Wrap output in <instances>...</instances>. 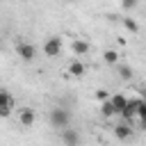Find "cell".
Here are the masks:
<instances>
[{
    "instance_id": "1",
    "label": "cell",
    "mask_w": 146,
    "mask_h": 146,
    "mask_svg": "<svg viewBox=\"0 0 146 146\" xmlns=\"http://www.w3.org/2000/svg\"><path fill=\"white\" fill-rule=\"evenodd\" d=\"M48 119H50V125L57 128V130L71 128V114H68V110H64V107H55V110H50Z\"/></svg>"
},
{
    "instance_id": "2",
    "label": "cell",
    "mask_w": 146,
    "mask_h": 146,
    "mask_svg": "<svg viewBox=\"0 0 146 146\" xmlns=\"http://www.w3.org/2000/svg\"><path fill=\"white\" fill-rule=\"evenodd\" d=\"M139 107H141V98H139V96H132V98H128V103H125V110L121 112V119H123L125 123H130L132 119H137V112H139Z\"/></svg>"
},
{
    "instance_id": "3",
    "label": "cell",
    "mask_w": 146,
    "mask_h": 146,
    "mask_svg": "<svg viewBox=\"0 0 146 146\" xmlns=\"http://www.w3.org/2000/svg\"><path fill=\"white\" fill-rule=\"evenodd\" d=\"M43 55L46 57H59L62 55V36H48L43 41Z\"/></svg>"
},
{
    "instance_id": "4",
    "label": "cell",
    "mask_w": 146,
    "mask_h": 146,
    "mask_svg": "<svg viewBox=\"0 0 146 146\" xmlns=\"http://www.w3.org/2000/svg\"><path fill=\"white\" fill-rule=\"evenodd\" d=\"M16 55H18L23 62H32V59L36 57V48H34L32 43H27V41H18V43H16Z\"/></svg>"
},
{
    "instance_id": "5",
    "label": "cell",
    "mask_w": 146,
    "mask_h": 146,
    "mask_svg": "<svg viewBox=\"0 0 146 146\" xmlns=\"http://www.w3.org/2000/svg\"><path fill=\"white\" fill-rule=\"evenodd\" d=\"M62 144L64 146H80L82 144V137L75 128H64L62 130Z\"/></svg>"
},
{
    "instance_id": "6",
    "label": "cell",
    "mask_w": 146,
    "mask_h": 146,
    "mask_svg": "<svg viewBox=\"0 0 146 146\" xmlns=\"http://www.w3.org/2000/svg\"><path fill=\"white\" fill-rule=\"evenodd\" d=\"M18 123L25 125V128L34 125V123H36V110H32V107H21V110H18Z\"/></svg>"
},
{
    "instance_id": "7",
    "label": "cell",
    "mask_w": 146,
    "mask_h": 146,
    "mask_svg": "<svg viewBox=\"0 0 146 146\" xmlns=\"http://www.w3.org/2000/svg\"><path fill=\"white\" fill-rule=\"evenodd\" d=\"M132 135H135V128H132L130 123L121 121V123H116V125H114V137H116V139H121V141H128Z\"/></svg>"
},
{
    "instance_id": "8",
    "label": "cell",
    "mask_w": 146,
    "mask_h": 146,
    "mask_svg": "<svg viewBox=\"0 0 146 146\" xmlns=\"http://www.w3.org/2000/svg\"><path fill=\"white\" fill-rule=\"evenodd\" d=\"M89 48H91V46H89L84 39H73V41H71V50H73V55H87Z\"/></svg>"
},
{
    "instance_id": "9",
    "label": "cell",
    "mask_w": 146,
    "mask_h": 146,
    "mask_svg": "<svg viewBox=\"0 0 146 146\" xmlns=\"http://www.w3.org/2000/svg\"><path fill=\"white\" fill-rule=\"evenodd\" d=\"M68 73H71L73 78H82V75L87 73V66H84L80 59H73V62L68 64Z\"/></svg>"
},
{
    "instance_id": "10",
    "label": "cell",
    "mask_w": 146,
    "mask_h": 146,
    "mask_svg": "<svg viewBox=\"0 0 146 146\" xmlns=\"http://www.w3.org/2000/svg\"><path fill=\"white\" fill-rule=\"evenodd\" d=\"M110 103L114 105V110L121 114L123 110H125V103H128V96H123V94H112L110 96Z\"/></svg>"
},
{
    "instance_id": "11",
    "label": "cell",
    "mask_w": 146,
    "mask_h": 146,
    "mask_svg": "<svg viewBox=\"0 0 146 146\" xmlns=\"http://www.w3.org/2000/svg\"><path fill=\"white\" fill-rule=\"evenodd\" d=\"M100 114H103L105 119H112V116H116L119 112L114 110V105H112L110 100H105V103H100Z\"/></svg>"
},
{
    "instance_id": "12",
    "label": "cell",
    "mask_w": 146,
    "mask_h": 146,
    "mask_svg": "<svg viewBox=\"0 0 146 146\" xmlns=\"http://www.w3.org/2000/svg\"><path fill=\"white\" fill-rule=\"evenodd\" d=\"M0 107H9V110H14V98H11V94L5 91V89H0Z\"/></svg>"
},
{
    "instance_id": "13",
    "label": "cell",
    "mask_w": 146,
    "mask_h": 146,
    "mask_svg": "<svg viewBox=\"0 0 146 146\" xmlns=\"http://www.w3.org/2000/svg\"><path fill=\"white\" fill-rule=\"evenodd\" d=\"M103 59H105V64H116L119 62V52L116 50H105L103 52Z\"/></svg>"
},
{
    "instance_id": "14",
    "label": "cell",
    "mask_w": 146,
    "mask_h": 146,
    "mask_svg": "<svg viewBox=\"0 0 146 146\" xmlns=\"http://www.w3.org/2000/svg\"><path fill=\"white\" fill-rule=\"evenodd\" d=\"M123 27H125L128 32H139V25H137L135 18H123Z\"/></svg>"
},
{
    "instance_id": "15",
    "label": "cell",
    "mask_w": 146,
    "mask_h": 146,
    "mask_svg": "<svg viewBox=\"0 0 146 146\" xmlns=\"http://www.w3.org/2000/svg\"><path fill=\"white\" fill-rule=\"evenodd\" d=\"M119 75H121L123 80H130V78H132V68H130L128 64H123V66H119Z\"/></svg>"
},
{
    "instance_id": "16",
    "label": "cell",
    "mask_w": 146,
    "mask_h": 146,
    "mask_svg": "<svg viewBox=\"0 0 146 146\" xmlns=\"http://www.w3.org/2000/svg\"><path fill=\"white\" fill-rule=\"evenodd\" d=\"M96 100H100V103L110 100V91L107 89H96Z\"/></svg>"
},
{
    "instance_id": "17",
    "label": "cell",
    "mask_w": 146,
    "mask_h": 146,
    "mask_svg": "<svg viewBox=\"0 0 146 146\" xmlns=\"http://www.w3.org/2000/svg\"><path fill=\"white\" fill-rule=\"evenodd\" d=\"M121 7H123V9H135V7H137V2H135V0H123V2H121Z\"/></svg>"
},
{
    "instance_id": "18",
    "label": "cell",
    "mask_w": 146,
    "mask_h": 146,
    "mask_svg": "<svg viewBox=\"0 0 146 146\" xmlns=\"http://www.w3.org/2000/svg\"><path fill=\"white\" fill-rule=\"evenodd\" d=\"M11 112H14V110H9V107H0V119H7V116H11Z\"/></svg>"
},
{
    "instance_id": "19",
    "label": "cell",
    "mask_w": 146,
    "mask_h": 146,
    "mask_svg": "<svg viewBox=\"0 0 146 146\" xmlns=\"http://www.w3.org/2000/svg\"><path fill=\"white\" fill-rule=\"evenodd\" d=\"M139 130H146V116L139 119Z\"/></svg>"
},
{
    "instance_id": "20",
    "label": "cell",
    "mask_w": 146,
    "mask_h": 146,
    "mask_svg": "<svg viewBox=\"0 0 146 146\" xmlns=\"http://www.w3.org/2000/svg\"><path fill=\"white\" fill-rule=\"evenodd\" d=\"M141 105H144V107H146V98H141Z\"/></svg>"
}]
</instances>
